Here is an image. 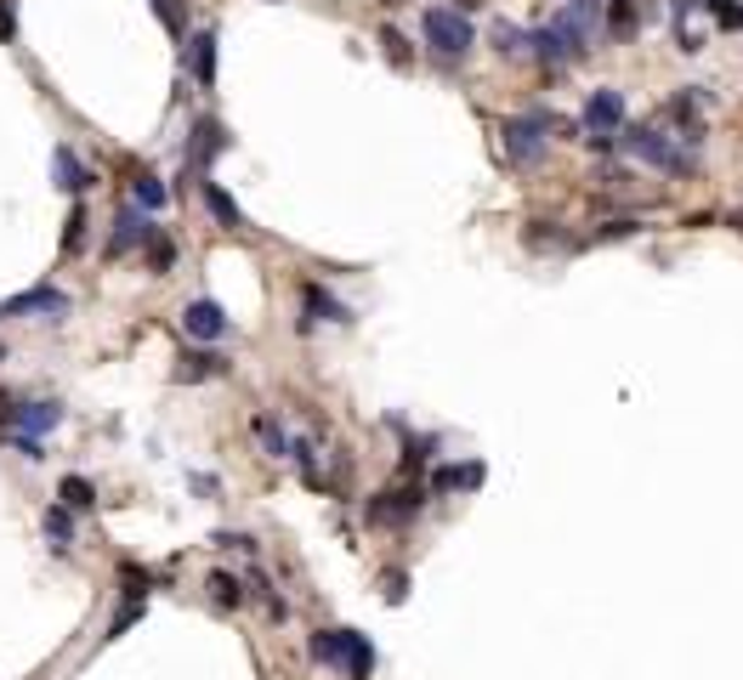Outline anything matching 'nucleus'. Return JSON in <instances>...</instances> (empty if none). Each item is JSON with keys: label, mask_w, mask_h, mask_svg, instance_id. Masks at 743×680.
<instances>
[{"label": "nucleus", "mask_w": 743, "mask_h": 680, "mask_svg": "<svg viewBox=\"0 0 743 680\" xmlns=\"http://www.w3.org/2000/svg\"><path fill=\"white\" fill-rule=\"evenodd\" d=\"M0 363H7V346H0Z\"/></svg>", "instance_id": "obj_33"}, {"label": "nucleus", "mask_w": 743, "mask_h": 680, "mask_svg": "<svg viewBox=\"0 0 743 680\" xmlns=\"http://www.w3.org/2000/svg\"><path fill=\"white\" fill-rule=\"evenodd\" d=\"M188 63H193V80L210 91L216 86V35L210 29H200V35L188 40Z\"/></svg>", "instance_id": "obj_12"}, {"label": "nucleus", "mask_w": 743, "mask_h": 680, "mask_svg": "<svg viewBox=\"0 0 743 680\" xmlns=\"http://www.w3.org/2000/svg\"><path fill=\"white\" fill-rule=\"evenodd\" d=\"M302 312H307L302 323H346V318H353L324 284H307V290H302Z\"/></svg>", "instance_id": "obj_10"}, {"label": "nucleus", "mask_w": 743, "mask_h": 680, "mask_svg": "<svg viewBox=\"0 0 743 680\" xmlns=\"http://www.w3.org/2000/svg\"><path fill=\"white\" fill-rule=\"evenodd\" d=\"M12 425H17V432H23V437H40V432H57V425H63V409H57V402H23V409L12 414Z\"/></svg>", "instance_id": "obj_11"}, {"label": "nucleus", "mask_w": 743, "mask_h": 680, "mask_svg": "<svg viewBox=\"0 0 743 680\" xmlns=\"http://www.w3.org/2000/svg\"><path fill=\"white\" fill-rule=\"evenodd\" d=\"M483 476H488V471H483L477 460H472V465H437V471H432V488H437V493H454V488H483Z\"/></svg>", "instance_id": "obj_14"}, {"label": "nucleus", "mask_w": 743, "mask_h": 680, "mask_svg": "<svg viewBox=\"0 0 743 680\" xmlns=\"http://www.w3.org/2000/svg\"><path fill=\"white\" fill-rule=\"evenodd\" d=\"M699 7L721 23V29H743V7H732V0H699Z\"/></svg>", "instance_id": "obj_23"}, {"label": "nucleus", "mask_w": 743, "mask_h": 680, "mask_svg": "<svg viewBox=\"0 0 743 680\" xmlns=\"http://www.w3.org/2000/svg\"><path fill=\"white\" fill-rule=\"evenodd\" d=\"M154 227H148L142 216H137V205L131 210H119V221H114V239H108V256H126V249H137Z\"/></svg>", "instance_id": "obj_13"}, {"label": "nucleus", "mask_w": 743, "mask_h": 680, "mask_svg": "<svg viewBox=\"0 0 743 680\" xmlns=\"http://www.w3.org/2000/svg\"><path fill=\"white\" fill-rule=\"evenodd\" d=\"M545 131H556L551 114H516V119H505V154L516 165H539L545 159Z\"/></svg>", "instance_id": "obj_4"}, {"label": "nucleus", "mask_w": 743, "mask_h": 680, "mask_svg": "<svg viewBox=\"0 0 743 680\" xmlns=\"http://www.w3.org/2000/svg\"><path fill=\"white\" fill-rule=\"evenodd\" d=\"M386 601H403V573H386Z\"/></svg>", "instance_id": "obj_32"}, {"label": "nucleus", "mask_w": 743, "mask_h": 680, "mask_svg": "<svg viewBox=\"0 0 743 680\" xmlns=\"http://www.w3.org/2000/svg\"><path fill=\"white\" fill-rule=\"evenodd\" d=\"M228 363L216 358V351H188L182 358V369H177V381H205V374H221Z\"/></svg>", "instance_id": "obj_16"}, {"label": "nucleus", "mask_w": 743, "mask_h": 680, "mask_svg": "<svg viewBox=\"0 0 743 680\" xmlns=\"http://www.w3.org/2000/svg\"><path fill=\"white\" fill-rule=\"evenodd\" d=\"M312 658L341 669L346 680H369V669H375V646H369V636H358V629H318Z\"/></svg>", "instance_id": "obj_1"}, {"label": "nucleus", "mask_w": 743, "mask_h": 680, "mask_svg": "<svg viewBox=\"0 0 743 680\" xmlns=\"http://www.w3.org/2000/svg\"><path fill=\"white\" fill-rule=\"evenodd\" d=\"M636 233H641L636 221H607V227H602V239H636Z\"/></svg>", "instance_id": "obj_30"}, {"label": "nucleus", "mask_w": 743, "mask_h": 680, "mask_svg": "<svg viewBox=\"0 0 743 680\" xmlns=\"http://www.w3.org/2000/svg\"><path fill=\"white\" fill-rule=\"evenodd\" d=\"M625 147L636 159H648V165H658V170H670V176H692V147H681L670 131H658V125H630L625 131Z\"/></svg>", "instance_id": "obj_2"}, {"label": "nucleus", "mask_w": 743, "mask_h": 680, "mask_svg": "<svg viewBox=\"0 0 743 680\" xmlns=\"http://www.w3.org/2000/svg\"><path fill=\"white\" fill-rule=\"evenodd\" d=\"M216 154H228V131H221L216 119H200V125H193V137H188V165L205 176L216 165Z\"/></svg>", "instance_id": "obj_7"}, {"label": "nucleus", "mask_w": 743, "mask_h": 680, "mask_svg": "<svg viewBox=\"0 0 743 680\" xmlns=\"http://www.w3.org/2000/svg\"><path fill=\"white\" fill-rule=\"evenodd\" d=\"M210 601H216V607H239V601H244L239 578H228V573H210Z\"/></svg>", "instance_id": "obj_20"}, {"label": "nucleus", "mask_w": 743, "mask_h": 680, "mask_svg": "<svg viewBox=\"0 0 743 680\" xmlns=\"http://www.w3.org/2000/svg\"><path fill=\"white\" fill-rule=\"evenodd\" d=\"M182 330H188L193 341H221V335H228V312H221L216 300H188Z\"/></svg>", "instance_id": "obj_9"}, {"label": "nucleus", "mask_w": 743, "mask_h": 680, "mask_svg": "<svg viewBox=\"0 0 743 680\" xmlns=\"http://www.w3.org/2000/svg\"><path fill=\"white\" fill-rule=\"evenodd\" d=\"M420 505H426V493H420V488H386L375 505H369V522H375V527H398V522H409Z\"/></svg>", "instance_id": "obj_6"}, {"label": "nucleus", "mask_w": 743, "mask_h": 680, "mask_svg": "<svg viewBox=\"0 0 743 680\" xmlns=\"http://www.w3.org/2000/svg\"><path fill=\"white\" fill-rule=\"evenodd\" d=\"M80 233H86V210H74V216H68V233H63V244H68V249H80Z\"/></svg>", "instance_id": "obj_29"}, {"label": "nucleus", "mask_w": 743, "mask_h": 680, "mask_svg": "<svg viewBox=\"0 0 743 680\" xmlns=\"http://www.w3.org/2000/svg\"><path fill=\"white\" fill-rule=\"evenodd\" d=\"M256 437L272 448V453H290V437L279 432V425H272V420H256Z\"/></svg>", "instance_id": "obj_26"}, {"label": "nucleus", "mask_w": 743, "mask_h": 680, "mask_svg": "<svg viewBox=\"0 0 743 680\" xmlns=\"http://www.w3.org/2000/svg\"><path fill=\"white\" fill-rule=\"evenodd\" d=\"M46 539H57V544H68V539H74V516H68V505L46 511Z\"/></svg>", "instance_id": "obj_24"}, {"label": "nucleus", "mask_w": 743, "mask_h": 680, "mask_svg": "<svg viewBox=\"0 0 743 680\" xmlns=\"http://www.w3.org/2000/svg\"><path fill=\"white\" fill-rule=\"evenodd\" d=\"M17 35V17H12V0H0V40Z\"/></svg>", "instance_id": "obj_31"}, {"label": "nucleus", "mask_w": 743, "mask_h": 680, "mask_svg": "<svg viewBox=\"0 0 743 680\" xmlns=\"http://www.w3.org/2000/svg\"><path fill=\"white\" fill-rule=\"evenodd\" d=\"M636 23H641L636 0H618V7L607 12V29H613V35H636Z\"/></svg>", "instance_id": "obj_22"}, {"label": "nucleus", "mask_w": 743, "mask_h": 680, "mask_svg": "<svg viewBox=\"0 0 743 680\" xmlns=\"http://www.w3.org/2000/svg\"><path fill=\"white\" fill-rule=\"evenodd\" d=\"M381 46H386V57H392V63H409V46H403V35H398V29H386V35H381Z\"/></svg>", "instance_id": "obj_28"}, {"label": "nucleus", "mask_w": 743, "mask_h": 680, "mask_svg": "<svg viewBox=\"0 0 743 680\" xmlns=\"http://www.w3.org/2000/svg\"><path fill=\"white\" fill-rule=\"evenodd\" d=\"M205 205H210V216H216L221 227H244V210H239L233 198H228V193H221V188L210 182V176H205Z\"/></svg>", "instance_id": "obj_15"}, {"label": "nucleus", "mask_w": 743, "mask_h": 680, "mask_svg": "<svg viewBox=\"0 0 743 680\" xmlns=\"http://www.w3.org/2000/svg\"><path fill=\"white\" fill-rule=\"evenodd\" d=\"M494 40H500V52H505V57H523V52H528V35H523V29H511V23H500V29H494Z\"/></svg>", "instance_id": "obj_25"}, {"label": "nucleus", "mask_w": 743, "mask_h": 680, "mask_svg": "<svg viewBox=\"0 0 743 680\" xmlns=\"http://www.w3.org/2000/svg\"><path fill=\"white\" fill-rule=\"evenodd\" d=\"M0 312H7V318H29V312L57 318V312H68V295H63V290H52V284H40V290H23V295H12Z\"/></svg>", "instance_id": "obj_8"}, {"label": "nucleus", "mask_w": 743, "mask_h": 680, "mask_svg": "<svg viewBox=\"0 0 743 680\" xmlns=\"http://www.w3.org/2000/svg\"><path fill=\"white\" fill-rule=\"evenodd\" d=\"M142 244H148V267H154V272H170V261H177V244H170L165 233H148Z\"/></svg>", "instance_id": "obj_18"}, {"label": "nucleus", "mask_w": 743, "mask_h": 680, "mask_svg": "<svg viewBox=\"0 0 743 680\" xmlns=\"http://www.w3.org/2000/svg\"><path fill=\"white\" fill-rule=\"evenodd\" d=\"M131 193H137V205H142V210H165V188H159V176H137V188H131Z\"/></svg>", "instance_id": "obj_21"}, {"label": "nucleus", "mask_w": 743, "mask_h": 680, "mask_svg": "<svg viewBox=\"0 0 743 680\" xmlns=\"http://www.w3.org/2000/svg\"><path fill=\"white\" fill-rule=\"evenodd\" d=\"M618 125H625V91H613V86L590 91L585 97V131H590V142L607 147L618 137Z\"/></svg>", "instance_id": "obj_5"}, {"label": "nucleus", "mask_w": 743, "mask_h": 680, "mask_svg": "<svg viewBox=\"0 0 743 680\" xmlns=\"http://www.w3.org/2000/svg\"><path fill=\"white\" fill-rule=\"evenodd\" d=\"M57 170H63V188L68 193H80V188H91V176H86V165L68 154V147H57Z\"/></svg>", "instance_id": "obj_19"}, {"label": "nucleus", "mask_w": 743, "mask_h": 680, "mask_svg": "<svg viewBox=\"0 0 743 680\" xmlns=\"http://www.w3.org/2000/svg\"><path fill=\"white\" fill-rule=\"evenodd\" d=\"M0 409H7V402H0Z\"/></svg>", "instance_id": "obj_34"}, {"label": "nucleus", "mask_w": 743, "mask_h": 680, "mask_svg": "<svg viewBox=\"0 0 743 680\" xmlns=\"http://www.w3.org/2000/svg\"><path fill=\"white\" fill-rule=\"evenodd\" d=\"M57 493H63V505H68V511H91V505H97V488L86 483V476H63V488H57Z\"/></svg>", "instance_id": "obj_17"}, {"label": "nucleus", "mask_w": 743, "mask_h": 680, "mask_svg": "<svg viewBox=\"0 0 743 680\" xmlns=\"http://www.w3.org/2000/svg\"><path fill=\"white\" fill-rule=\"evenodd\" d=\"M154 12H159V23H165V29L177 35V40L188 35V29H182V12H177V0H154Z\"/></svg>", "instance_id": "obj_27"}, {"label": "nucleus", "mask_w": 743, "mask_h": 680, "mask_svg": "<svg viewBox=\"0 0 743 680\" xmlns=\"http://www.w3.org/2000/svg\"><path fill=\"white\" fill-rule=\"evenodd\" d=\"M420 29H426V46H432V52H437V57H449V63H460V57L477 46L472 17L454 12V7H432L426 17H420Z\"/></svg>", "instance_id": "obj_3"}]
</instances>
